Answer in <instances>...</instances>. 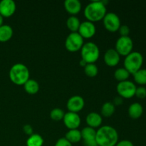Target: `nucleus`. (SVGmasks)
<instances>
[{"mask_svg":"<svg viewBox=\"0 0 146 146\" xmlns=\"http://www.w3.org/2000/svg\"><path fill=\"white\" fill-rule=\"evenodd\" d=\"M65 138L67 141H69L71 144L76 143L81 141V131L78 129L69 130L66 133Z\"/></svg>","mask_w":146,"mask_h":146,"instance_id":"obj_20","label":"nucleus"},{"mask_svg":"<svg viewBox=\"0 0 146 146\" xmlns=\"http://www.w3.org/2000/svg\"><path fill=\"white\" fill-rule=\"evenodd\" d=\"M84 44V38L78 32L70 33L65 41L66 48L71 52H76L80 50Z\"/></svg>","mask_w":146,"mask_h":146,"instance_id":"obj_6","label":"nucleus"},{"mask_svg":"<svg viewBox=\"0 0 146 146\" xmlns=\"http://www.w3.org/2000/svg\"><path fill=\"white\" fill-rule=\"evenodd\" d=\"M135 96H136L137 98H141V99L146 98V88L144 86L137 87Z\"/></svg>","mask_w":146,"mask_h":146,"instance_id":"obj_29","label":"nucleus"},{"mask_svg":"<svg viewBox=\"0 0 146 146\" xmlns=\"http://www.w3.org/2000/svg\"><path fill=\"white\" fill-rule=\"evenodd\" d=\"M17 5L13 0H1L0 1V14L3 17H9L15 13Z\"/></svg>","mask_w":146,"mask_h":146,"instance_id":"obj_14","label":"nucleus"},{"mask_svg":"<svg viewBox=\"0 0 146 146\" xmlns=\"http://www.w3.org/2000/svg\"><path fill=\"white\" fill-rule=\"evenodd\" d=\"M115 111V106L112 102H110V101L106 102L103 104L102 107H101V115L105 117H110L114 113Z\"/></svg>","mask_w":146,"mask_h":146,"instance_id":"obj_24","label":"nucleus"},{"mask_svg":"<svg viewBox=\"0 0 146 146\" xmlns=\"http://www.w3.org/2000/svg\"><path fill=\"white\" fill-rule=\"evenodd\" d=\"M81 140H83L84 145L85 146H95L96 145V131L91 127L86 126L81 131Z\"/></svg>","mask_w":146,"mask_h":146,"instance_id":"obj_10","label":"nucleus"},{"mask_svg":"<svg viewBox=\"0 0 146 146\" xmlns=\"http://www.w3.org/2000/svg\"><path fill=\"white\" fill-rule=\"evenodd\" d=\"M96 32V27L94 22L90 21H84L81 22L78 33L84 38H89L94 36Z\"/></svg>","mask_w":146,"mask_h":146,"instance_id":"obj_12","label":"nucleus"},{"mask_svg":"<svg viewBox=\"0 0 146 146\" xmlns=\"http://www.w3.org/2000/svg\"><path fill=\"white\" fill-rule=\"evenodd\" d=\"M104 25L108 31L115 32L121 27V19L118 14L114 12H107L103 19Z\"/></svg>","mask_w":146,"mask_h":146,"instance_id":"obj_9","label":"nucleus"},{"mask_svg":"<svg viewBox=\"0 0 146 146\" xmlns=\"http://www.w3.org/2000/svg\"><path fill=\"white\" fill-rule=\"evenodd\" d=\"M24 131L26 134L31 135L33 134V128L30 125H25L24 126Z\"/></svg>","mask_w":146,"mask_h":146,"instance_id":"obj_33","label":"nucleus"},{"mask_svg":"<svg viewBox=\"0 0 146 146\" xmlns=\"http://www.w3.org/2000/svg\"><path fill=\"white\" fill-rule=\"evenodd\" d=\"M81 59L86 64H94L100 56V50L96 44L91 41L84 44L81 48Z\"/></svg>","mask_w":146,"mask_h":146,"instance_id":"obj_4","label":"nucleus"},{"mask_svg":"<svg viewBox=\"0 0 146 146\" xmlns=\"http://www.w3.org/2000/svg\"><path fill=\"white\" fill-rule=\"evenodd\" d=\"M63 121L66 127L69 130L78 129L81 122V118L77 113L70 112V111L65 113Z\"/></svg>","mask_w":146,"mask_h":146,"instance_id":"obj_11","label":"nucleus"},{"mask_svg":"<svg viewBox=\"0 0 146 146\" xmlns=\"http://www.w3.org/2000/svg\"><path fill=\"white\" fill-rule=\"evenodd\" d=\"M24 90L29 94H36L39 91V84L36 80L29 79L24 84Z\"/></svg>","mask_w":146,"mask_h":146,"instance_id":"obj_21","label":"nucleus"},{"mask_svg":"<svg viewBox=\"0 0 146 146\" xmlns=\"http://www.w3.org/2000/svg\"><path fill=\"white\" fill-rule=\"evenodd\" d=\"M113 104H114V106L121 105V104H123V98H122V97H121V96H116L113 99Z\"/></svg>","mask_w":146,"mask_h":146,"instance_id":"obj_34","label":"nucleus"},{"mask_svg":"<svg viewBox=\"0 0 146 146\" xmlns=\"http://www.w3.org/2000/svg\"><path fill=\"white\" fill-rule=\"evenodd\" d=\"M120 34L121 36H128L130 34V28L127 25H121L119 29Z\"/></svg>","mask_w":146,"mask_h":146,"instance_id":"obj_30","label":"nucleus"},{"mask_svg":"<svg viewBox=\"0 0 146 146\" xmlns=\"http://www.w3.org/2000/svg\"><path fill=\"white\" fill-rule=\"evenodd\" d=\"M86 121L88 126L95 129L101 126L103 122V118L101 114L96 112H91L87 115Z\"/></svg>","mask_w":146,"mask_h":146,"instance_id":"obj_17","label":"nucleus"},{"mask_svg":"<svg viewBox=\"0 0 146 146\" xmlns=\"http://www.w3.org/2000/svg\"><path fill=\"white\" fill-rule=\"evenodd\" d=\"M13 29L11 26L3 24L0 27V42H7L9 41L13 36Z\"/></svg>","mask_w":146,"mask_h":146,"instance_id":"obj_19","label":"nucleus"},{"mask_svg":"<svg viewBox=\"0 0 146 146\" xmlns=\"http://www.w3.org/2000/svg\"><path fill=\"white\" fill-rule=\"evenodd\" d=\"M64 7L71 16H75L81 11L82 5L79 0H65Z\"/></svg>","mask_w":146,"mask_h":146,"instance_id":"obj_16","label":"nucleus"},{"mask_svg":"<svg viewBox=\"0 0 146 146\" xmlns=\"http://www.w3.org/2000/svg\"><path fill=\"white\" fill-rule=\"evenodd\" d=\"M104 62L109 66H115L121 60V56L115 48H109L105 52L104 56Z\"/></svg>","mask_w":146,"mask_h":146,"instance_id":"obj_15","label":"nucleus"},{"mask_svg":"<svg viewBox=\"0 0 146 146\" xmlns=\"http://www.w3.org/2000/svg\"><path fill=\"white\" fill-rule=\"evenodd\" d=\"M81 21L76 16H71L66 20V26L71 32H78Z\"/></svg>","mask_w":146,"mask_h":146,"instance_id":"obj_22","label":"nucleus"},{"mask_svg":"<svg viewBox=\"0 0 146 146\" xmlns=\"http://www.w3.org/2000/svg\"><path fill=\"white\" fill-rule=\"evenodd\" d=\"M44 140L41 135L33 133L29 135L27 141V146H42Z\"/></svg>","mask_w":146,"mask_h":146,"instance_id":"obj_23","label":"nucleus"},{"mask_svg":"<svg viewBox=\"0 0 146 146\" xmlns=\"http://www.w3.org/2000/svg\"><path fill=\"white\" fill-rule=\"evenodd\" d=\"M84 72L88 76L95 77L98 73V68L95 64H87L84 67Z\"/></svg>","mask_w":146,"mask_h":146,"instance_id":"obj_27","label":"nucleus"},{"mask_svg":"<svg viewBox=\"0 0 146 146\" xmlns=\"http://www.w3.org/2000/svg\"><path fill=\"white\" fill-rule=\"evenodd\" d=\"M133 41L132 38L128 36H120L115 42V48L120 56H126L133 51Z\"/></svg>","mask_w":146,"mask_h":146,"instance_id":"obj_8","label":"nucleus"},{"mask_svg":"<svg viewBox=\"0 0 146 146\" xmlns=\"http://www.w3.org/2000/svg\"><path fill=\"white\" fill-rule=\"evenodd\" d=\"M96 141L98 146H115L118 142V131L111 125H103L96 131Z\"/></svg>","mask_w":146,"mask_h":146,"instance_id":"obj_1","label":"nucleus"},{"mask_svg":"<svg viewBox=\"0 0 146 146\" xmlns=\"http://www.w3.org/2000/svg\"><path fill=\"white\" fill-rule=\"evenodd\" d=\"M136 88V86L133 82L126 80L118 82L116 90L119 96L123 98H131L135 96Z\"/></svg>","mask_w":146,"mask_h":146,"instance_id":"obj_7","label":"nucleus"},{"mask_svg":"<svg viewBox=\"0 0 146 146\" xmlns=\"http://www.w3.org/2000/svg\"><path fill=\"white\" fill-rule=\"evenodd\" d=\"M86 62L85 61H84V60L83 59H81V61H80V65L81 66H83V67H85V66L86 65Z\"/></svg>","mask_w":146,"mask_h":146,"instance_id":"obj_35","label":"nucleus"},{"mask_svg":"<svg viewBox=\"0 0 146 146\" xmlns=\"http://www.w3.org/2000/svg\"><path fill=\"white\" fill-rule=\"evenodd\" d=\"M130 75H131V74L124 67L117 68L114 72V77L119 82L128 80Z\"/></svg>","mask_w":146,"mask_h":146,"instance_id":"obj_25","label":"nucleus"},{"mask_svg":"<svg viewBox=\"0 0 146 146\" xmlns=\"http://www.w3.org/2000/svg\"><path fill=\"white\" fill-rule=\"evenodd\" d=\"M30 73L28 67L22 63H17L9 70L10 80L17 85H24L29 79Z\"/></svg>","mask_w":146,"mask_h":146,"instance_id":"obj_3","label":"nucleus"},{"mask_svg":"<svg viewBox=\"0 0 146 146\" xmlns=\"http://www.w3.org/2000/svg\"><path fill=\"white\" fill-rule=\"evenodd\" d=\"M115 146H134V145L131 141H128V140H122L121 141H118Z\"/></svg>","mask_w":146,"mask_h":146,"instance_id":"obj_32","label":"nucleus"},{"mask_svg":"<svg viewBox=\"0 0 146 146\" xmlns=\"http://www.w3.org/2000/svg\"><path fill=\"white\" fill-rule=\"evenodd\" d=\"M143 64V56L138 51H132L125 57L124 68L131 74H135L136 71L142 68Z\"/></svg>","mask_w":146,"mask_h":146,"instance_id":"obj_5","label":"nucleus"},{"mask_svg":"<svg viewBox=\"0 0 146 146\" xmlns=\"http://www.w3.org/2000/svg\"><path fill=\"white\" fill-rule=\"evenodd\" d=\"M128 115L133 119H138L143 113V107L139 103H133L128 107Z\"/></svg>","mask_w":146,"mask_h":146,"instance_id":"obj_18","label":"nucleus"},{"mask_svg":"<svg viewBox=\"0 0 146 146\" xmlns=\"http://www.w3.org/2000/svg\"><path fill=\"white\" fill-rule=\"evenodd\" d=\"M3 21H4V17L0 14V27L3 25Z\"/></svg>","mask_w":146,"mask_h":146,"instance_id":"obj_36","label":"nucleus"},{"mask_svg":"<svg viewBox=\"0 0 146 146\" xmlns=\"http://www.w3.org/2000/svg\"><path fill=\"white\" fill-rule=\"evenodd\" d=\"M85 106V101L81 96H73L68 100L66 104L67 108L70 112L77 113L81 111Z\"/></svg>","mask_w":146,"mask_h":146,"instance_id":"obj_13","label":"nucleus"},{"mask_svg":"<svg viewBox=\"0 0 146 146\" xmlns=\"http://www.w3.org/2000/svg\"><path fill=\"white\" fill-rule=\"evenodd\" d=\"M106 1H93L88 3L84 9V15L91 22L103 19L107 13Z\"/></svg>","mask_w":146,"mask_h":146,"instance_id":"obj_2","label":"nucleus"},{"mask_svg":"<svg viewBox=\"0 0 146 146\" xmlns=\"http://www.w3.org/2000/svg\"><path fill=\"white\" fill-rule=\"evenodd\" d=\"M134 81L139 85H146V68H141L133 74Z\"/></svg>","mask_w":146,"mask_h":146,"instance_id":"obj_26","label":"nucleus"},{"mask_svg":"<svg viewBox=\"0 0 146 146\" xmlns=\"http://www.w3.org/2000/svg\"><path fill=\"white\" fill-rule=\"evenodd\" d=\"M64 114H65V113L63 110H61L59 108H56L51 110V113H50V117L54 121H59L61 120H63Z\"/></svg>","mask_w":146,"mask_h":146,"instance_id":"obj_28","label":"nucleus"},{"mask_svg":"<svg viewBox=\"0 0 146 146\" xmlns=\"http://www.w3.org/2000/svg\"><path fill=\"white\" fill-rule=\"evenodd\" d=\"M95 146H98V145H95Z\"/></svg>","mask_w":146,"mask_h":146,"instance_id":"obj_37","label":"nucleus"},{"mask_svg":"<svg viewBox=\"0 0 146 146\" xmlns=\"http://www.w3.org/2000/svg\"><path fill=\"white\" fill-rule=\"evenodd\" d=\"M54 146H73V144L67 141L65 138H61L56 141Z\"/></svg>","mask_w":146,"mask_h":146,"instance_id":"obj_31","label":"nucleus"}]
</instances>
